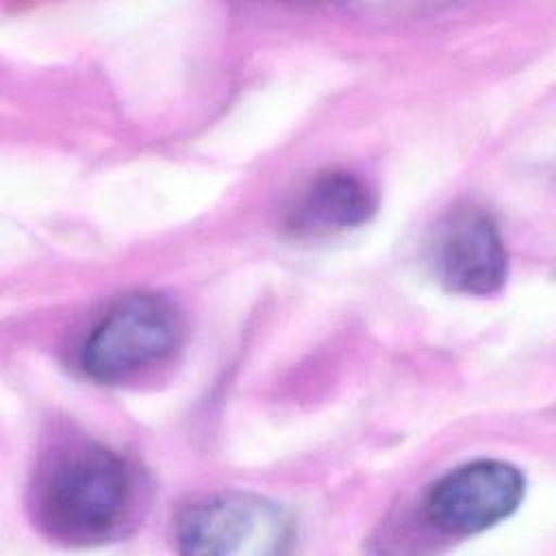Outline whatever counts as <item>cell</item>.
Wrapping results in <instances>:
<instances>
[{"label": "cell", "instance_id": "7a4b0ae2", "mask_svg": "<svg viewBox=\"0 0 556 556\" xmlns=\"http://www.w3.org/2000/svg\"><path fill=\"white\" fill-rule=\"evenodd\" d=\"M182 341L178 308L159 293H130L93 324L78 350L80 371L96 382H124L165 363Z\"/></svg>", "mask_w": 556, "mask_h": 556}, {"label": "cell", "instance_id": "3957f363", "mask_svg": "<svg viewBox=\"0 0 556 556\" xmlns=\"http://www.w3.org/2000/svg\"><path fill=\"white\" fill-rule=\"evenodd\" d=\"M293 539L295 528L282 506L241 491L204 497L176 523V543L185 554L267 556L289 552Z\"/></svg>", "mask_w": 556, "mask_h": 556}, {"label": "cell", "instance_id": "6da1fadb", "mask_svg": "<svg viewBox=\"0 0 556 556\" xmlns=\"http://www.w3.org/2000/svg\"><path fill=\"white\" fill-rule=\"evenodd\" d=\"M139 500V480L117 452L70 439L41 460L33 484L39 526L67 543H100L130 521Z\"/></svg>", "mask_w": 556, "mask_h": 556}, {"label": "cell", "instance_id": "8992f818", "mask_svg": "<svg viewBox=\"0 0 556 556\" xmlns=\"http://www.w3.org/2000/svg\"><path fill=\"white\" fill-rule=\"evenodd\" d=\"M376 211L371 187L345 169H328L308 180L287 211L285 226L295 237H326L365 224Z\"/></svg>", "mask_w": 556, "mask_h": 556}, {"label": "cell", "instance_id": "277c9868", "mask_svg": "<svg viewBox=\"0 0 556 556\" xmlns=\"http://www.w3.org/2000/svg\"><path fill=\"white\" fill-rule=\"evenodd\" d=\"M526 491L523 473L504 460L480 458L439 478L424 502L432 528L452 536H469L510 517Z\"/></svg>", "mask_w": 556, "mask_h": 556}, {"label": "cell", "instance_id": "5b68a950", "mask_svg": "<svg viewBox=\"0 0 556 556\" xmlns=\"http://www.w3.org/2000/svg\"><path fill=\"white\" fill-rule=\"evenodd\" d=\"M437 278L454 293L491 295L508 274V254L493 215L478 204H460L437 224L430 243Z\"/></svg>", "mask_w": 556, "mask_h": 556}]
</instances>
